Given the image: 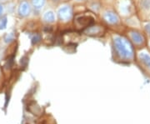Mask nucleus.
Segmentation results:
<instances>
[{"instance_id": "nucleus-17", "label": "nucleus", "mask_w": 150, "mask_h": 124, "mask_svg": "<svg viewBox=\"0 0 150 124\" xmlns=\"http://www.w3.org/2000/svg\"><path fill=\"white\" fill-rule=\"evenodd\" d=\"M41 124H54V123L53 121H48V120L46 119V120H44Z\"/></svg>"}, {"instance_id": "nucleus-16", "label": "nucleus", "mask_w": 150, "mask_h": 124, "mask_svg": "<svg viewBox=\"0 0 150 124\" xmlns=\"http://www.w3.org/2000/svg\"><path fill=\"white\" fill-rule=\"evenodd\" d=\"M145 31H146V32L149 34V36L150 37V23L147 24V25L145 26Z\"/></svg>"}, {"instance_id": "nucleus-5", "label": "nucleus", "mask_w": 150, "mask_h": 124, "mask_svg": "<svg viewBox=\"0 0 150 124\" xmlns=\"http://www.w3.org/2000/svg\"><path fill=\"white\" fill-rule=\"evenodd\" d=\"M18 13L19 16L21 17H25L28 15L30 13V6L28 4V3L26 1H23L18 7Z\"/></svg>"}, {"instance_id": "nucleus-20", "label": "nucleus", "mask_w": 150, "mask_h": 124, "mask_svg": "<svg viewBox=\"0 0 150 124\" xmlns=\"http://www.w3.org/2000/svg\"><path fill=\"white\" fill-rule=\"evenodd\" d=\"M54 1H58V0H54Z\"/></svg>"}, {"instance_id": "nucleus-19", "label": "nucleus", "mask_w": 150, "mask_h": 124, "mask_svg": "<svg viewBox=\"0 0 150 124\" xmlns=\"http://www.w3.org/2000/svg\"><path fill=\"white\" fill-rule=\"evenodd\" d=\"M2 13H3V6L0 4V16L2 15Z\"/></svg>"}, {"instance_id": "nucleus-9", "label": "nucleus", "mask_w": 150, "mask_h": 124, "mask_svg": "<svg viewBox=\"0 0 150 124\" xmlns=\"http://www.w3.org/2000/svg\"><path fill=\"white\" fill-rule=\"evenodd\" d=\"M139 4L142 9L146 11L150 10V0H140Z\"/></svg>"}, {"instance_id": "nucleus-11", "label": "nucleus", "mask_w": 150, "mask_h": 124, "mask_svg": "<svg viewBox=\"0 0 150 124\" xmlns=\"http://www.w3.org/2000/svg\"><path fill=\"white\" fill-rule=\"evenodd\" d=\"M140 58L144 62L146 66L150 68V57L146 54H142L140 55Z\"/></svg>"}, {"instance_id": "nucleus-1", "label": "nucleus", "mask_w": 150, "mask_h": 124, "mask_svg": "<svg viewBox=\"0 0 150 124\" xmlns=\"http://www.w3.org/2000/svg\"><path fill=\"white\" fill-rule=\"evenodd\" d=\"M114 47L118 54L123 58H129L133 56L134 49L133 45L128 39L122 37H116L114 38Z\"/></svg>"}, {"instance_id": "nucleus-3", "label": "nucleus", "mask_w": 150, "mask_h": 124, "mask_svg": "<svg viewBox=\"0 0 150 124\" xmlns=\"http://www.w3.org/2000/svg\"><path fill=\"white\" fill-rule=\"evenodd\" d=\"M59 18L61 21H68L72 18V9L69 6H64L59 11Z\"/></svg>"}, {"instance_id": "nucleus-2", "label": "nucleus", "mask_w": 150, "mask_h": 124, "mask_svg": "<svg viewBox=\"0 0 150 124\" xmlns=\"http://www.w3.org/2000/svg\"><path fill=\"white\" fill-rule=\"evenodd\" d=\"M76 23L78 24V26L83 27H88L92 26L94 23V19L91 16H86V15H83V16L78 17L76 18Z\"/></svg>"}, {"instance_id": "nucleus-10", "label": "nucleus", "mask_w": 150, "mask_h": 124, "mask_svg": "<svg viewBox=\"0 0 150 124\" xmlns=\"http://www.w3.org/2000/svg\"><path fill=\"white\" fill-rule=\"evenodd\" d=\"M44 20L48 23H52L54 21V14L53 12H47L43 17Z\"/></svg>"}, {"instance_id": "nucleus-4", "label": "nucleus", "mask_w": 150, "mask_h": 124, "mask_svg": "<svg viewBox=\"0 0 150 124\" xmlns=\"http://www.w3.org/2000/svg\"><path fill=\"white\" fill-rule=\"evenodd\" d=\"M84 32L89 36H100L103 34V30L100 26H90L86 28Z\"/></svg>"}, {"instance_id": "nucleus-12", "label": "nucleus", "mask_w": 150, "mask_h": 124, "mask_svg": "<svg viewBox=\"0 0 150 124\" xmlns=\"http://www.w3.org/2000/svg\"><path fill=\"white\" fill-rule=\"evenodd\" d=\"M7 23H8V20H7L6 17L0 18V30H3V29L6 28Z\"/></svg>"}, {"instance_id": "nucleus-14", "label": "nucleus", "mask_w": 150, "mask_h": 124, "mask_svg": "<svg viewBox=\"0 0 150 124\" xmlns=\"http://www.w3.org/2000/svg\"><path fill=\"white\" fill-rule=\"evenodd\" d=\"M13 39H14V35H13V32L7 34L5 37H4V41H5L6 43H10Z\"/></svg>"}, {"instance_id": "nucleus-8", "label": "nucleus", "mask_w": 150, "mask_h": 124, "mask_svg": "<svg viewBox=\"0 0 150 124\" xmlns=\"http://www.w3.org/2000/svg\"><path fill=\"white\" fill-rule=\"evenodd\" d=\"M33 5L36 10H40L45 3V0H32Z\"/></svg>"}, {"instance_id": "nucleus-7", "label": "nucleus", "mask_w": 150, "mask_h": 124, "mask_svg": "<svg viewBox=\"0 0 150 124\" xmlns=\"http://www.w3.org/2000/svg\"><path fill=\"white\" fill-rule=\"evenodd\" d=\"M104 18L110 23H117L118 21V16L112 12H108L107 13H105Z\"/></svg>"}, {"instance_id": "nucleus-18", "label": "nucleus", "mask_w": 150, "mask_h": 124, "mask_svg": "<svg viewBox=\"0 0 150 124\" xmlns=\"http://www.w3.org/2000/svg\"><path fill=\"white\" fill-rule=\"evenodd\" d=\"M52 27H46L45 28H44V31L45 32H52Z\"/></svg>"}, {"instance_id": "nucleus-6", "label": "nucleus", "mask_w": 150, "mask_h": 124, "mask_svg": "<svg viewBox=\"0 0 150 124\" xmlns=\"http://www.w3.org/2000/svg\"><path fill=\"white\" fill-rule=\"evenodd\" d=\"M130 35H131V38H132L133 42L135 44L140 45V44H143V43H144V36L139 32H138V31H132V32H130Z\"/></svg>"}, {"instance_id": "nucleus-15", "label": "nucleus", "mask_w": 150, "mask_h": 124, "mask_svg": "<svg viewBox=\"0 0 150 124\" xmlns=\"http://www.w3.org/2000/svg\"><path fill=\"white\" fill-rule=\"evenodd\" d=\"M27 63H28V58L27 57H23V58L21 59V64L25 67V66L27 65Z\"/></svg>"}, {"instance_id": "nucleus-13", "label": "nucleus", "mask_w": 150, "mask_h": 124, "mask_svg": "<svg viewBox=\"0 0 150 124\" xmlns=\"http://www.w3.org/2000/svg\"><path fill=\"white\" fill-rule=\"evenodd\" d=\"M41 41V36L38 33H35V35H33L32 38V43L33 44H37Z\"/></svg>"}]
</instances>
